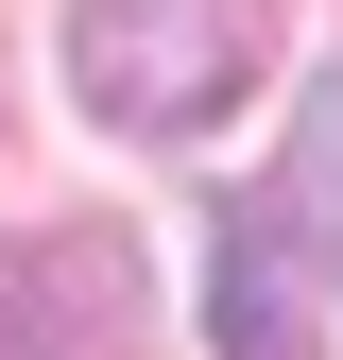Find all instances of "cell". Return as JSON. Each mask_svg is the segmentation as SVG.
<instances>
[{
    "label": "cell",
    "instance_id": "7a4b0ae2",
    "mask_svg": "<svg viewBox=\"0 0 343 360\" xmlns=\"http://www.w3.org/2000/svg\"><path fill=\"white\" fill-rule=\"evenodd\" d=\"M138 326H155V292H138V257L103 223L0 240V360H138Z\"/></svg>",
    "mask_w": 343,
    "mask_h": 360
},
{
    "label": "cell",
    "instance_id": "3957f363",
    "mask_svg": "<svg viewBox=\"0 0 343 360\" xmlns=\"http://www.w3.org/2000/svg\"><path fill=\"white\" fill-rule=\"evenodd\" d=\"M206 326H224V360H326V343H309V292H292V223H275V206H224V240H206Z\"/></svg>",
    "mask_w": 343,
    "mask_h": 360
},
{
    "label": "cell",
    "instance_id": "6da1fadb",
    "mask_svg": "<svg viewBox=\"0 0 343 360\" xmlns=\"http://www.w3.org/2000/svg\"><path fill=\"white\" fill-rule=\"evenodd\" d=\"M257 52H275L257 0H69V86L120 138H206L257 86Z\"/></svg>",
    "mask_w": 343,
    "mask_h": 360
},
{
    "label": "cell",
    "instance_id": "277c9868",
    "mask_svg": "<svg viewBox=\"0 0 343 360\" xmlns=\"http://www.w3.org/2000/svg\"><path fill=\"white\" fill-rule=\"evenodd\" d=\"M275 223H309V240H326V275H343V69H326V103L292 120V172H275Z\"/></svg>",
    "mask_w": 343,
    "mask_h": 360
}]
</instances>
